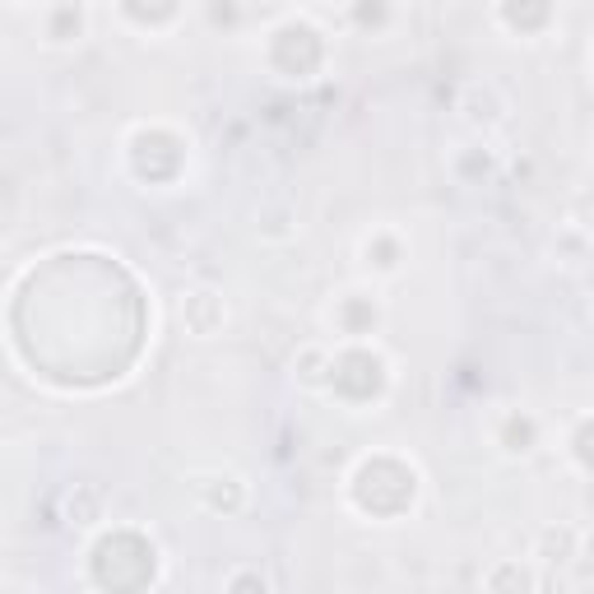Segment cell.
I'll return each instance as SVG.
<instances>
[{
	"label": "cell",
	"instance_id": "obj_1",
	"mask_svg": "<svg viewBox=\"0 0 594 594\" xmlns=\"http://www.w3.org/2000/svg\"><path fill=\"white\" fill-rule=\"evenodd\" d=\"M348 497L353 507L372 520H395L414 507L418 497V469L404 465L395 456H367L348 479Z\"/></svg>",
	"mask_w": 594,
	"mask_h": 594
},
{
	"label": "cell",
	"instance_id": "obj_2",
	"mask_svg": "<svg viewBox=\"0 0 594 594\" xmlns=\"http://www.w3.org/2000/svg\"><path fill=\"white\" fill-rule=\"evenodd\" d=\"M131 562H145V566H158V549L135 534V530H107L88 553V572H93V585L103 590H135V581L126 576Z\"/></svg>",
	"mask_w": 594,
	"mask_h": 594
},
{
	"label": "cell",
	"instance_id": "obj_3",
	"mask_svg": "<svg viewBox=\"0 0 594 594\" xmlns=\"http://www.w3.org/2000/svg\"><path fill=\"white\" fill-rule=\"evenodd\" d=\"M386 382H390V367H386V358L376 348H367V344H358L353 340L344 353H335V363H330V390L335 395H344L348 404H367V399H376L386 390Z\"/></svg>",
	"mask_w": 594,
	"mask_h": 594
},
{
	"label": "cell",
	"instance_id": "obj_4",
	"mask_svg": "<svg viewBox=\"0 0 594 594\" xmlns=\"http://www.w3.org/2000/svg\"><path fill=\"white\" fill-rule=\"evenodd\" d=\"M321 56H325V42L306 19H289V23H279V29L270 33V61L289 80H306L321 65Z\"/></svg>",
	"mask_w": 594,
	"mask_h": 594
},
{
	"label": "cell",
	"instance_id": "obj_5",
	"mask_svg": "<svg viewBox=\"0 0 594 594\" xmlns=\"http://www.w3.org/2000/svg\"><path fill=\"white\" fill-rule=\"evenodd\" d=\"M376 321H382V306H376L372 298H363V293H348L340 302V312H335V325L344 330L348 340H367L376 330Z\"/></svg>",
	"mask_w": 594,
	"mask_h": 594
},
{
	"label": "cell",
	"instance_id": "obj_6",
	"mask_svg": "<svg viewBox=\"0 0 594 594\" xmlns=\"http://www.w3.org/2000/svg\"><path fill=\"white\" fill-rule=\"evenodd\" d=\"M181 316H186V325H191V335H213V330L223 325V298L209 293V289L186 293Z\"/></svg>",
	"mask_w": 594,
	"mask_h": 594
},
{
	"label": "cell",
	"instance_id": "obj_7",
	"mask_svg": "<svg viewBox=\"0 0 594 594\" xmlns=\"http://www.w3.org/2000/svg\"><path fill=\"white\" fill-rule=\"evenodd\" d=\"M497 441H502L511 456H530V450L539 446V418L525 414V409H515L502 418V427H497Z\"/></svg>",
	"mask_w": 594,
	"mask_h": 594
},
{
	"label": "cell",
	"instance_id": "obj_8",
	"mask_svg": "<svg viewBox=\"0 0 594 594\" xmlns=\"http://www.w3.org/2000/svg\"><path fill=\"white\" fill-rule=\"evenodd\" d=\"M84 38V6L80 0H61V6H52V14H46V42H80Z\"/></svg>",
	"mask_w": 594,
	"mask_h": 594
},
{
	"label": "cell",
	"instance_id": "obj_9",
	"mask_svg": "<svg viewBox=\"0 0 594 594\" xmlns=\"http://www.w3.org/2000/svg\"><path fill=\"white\" fill-rule=\"evenodd\" d=\"M553 14V0H502V23L515 33H539Z\"/></svg>",
	"mask_w": 594,
	"mask_h": 594
},
{
	"label": "cell",
	"instance_id": "obj_10",
	"mask_svg": "<svg viewBox=\"0 0 594 594\" xmlns=\"http://www.w3.org/2000/svg\"><path fill=\"white\" fill-rule=\"evenodd\" d=\"M534 557H539V562H549V566L572 562V557H576V530H572V525H553V530H543V534H539Z\"/></svg>",
	"mask_w": 594,
	"mask_h": 594
},
{
	"label": "cell",
	"instance_id": "obj_11",
	"mask_svg": "<svg viewBox=\"0 0 594 594\" xmlns=\"http://www.w3.org/2000/svg\"><path fill=\"white\" fill-rule=\"evenodd\" d=\"M200 497H205L209 511H228V515L242 511V502H247V492H242V483H237V479H205Z\"/></svg>",
	"mask_w": 594,
	"mask_h": 594
},
{
	"label": "cell",
	"instance_id": "obj_12",
	"mask_svg": "<svg viewBox=\"0 0 594 594\" xmlns=\"http://www.w3.org/2000/svg\"><path fill=\"white\" fill-rule=\"evenodd\" d=\"M126 19L145 23V29H158V23H168L177 14V0H122Z\"/></svg>",
	"mask_w": 594,
	"mask_h": 594
},
{
	"label": "cell",
	"instance_id": "obj_13",
	"mask_svg": "<svg viewBox=\"0 0 594 594\" xmlns=\"http://www.w3.org/2000/svg\"><path fill=\"white\" fill-rule=\"evenodd\" d=\"M363 256H367V265H376V270H399V242H395V237L390 232H376V237H367V247H363Z\"/></svg>",
	"mask_w": 594,
	"mask_h": 594
},
{
	"label": "cell",
	"instance_id": "obj_14",
	"mask_svg": "<svg viewBox=\"0 0 594 594\" xmlns=\"http://www.w3.org/2000/svg\"><path fill=\"white\" fill-rule=\"evenodd\" d=\"M98 515H103V502L93 488H80L70 497V520H75V525H98Z\"/></svg>",
	"mask_w": 594,
	"mask_h": 594
},
{
	"label": "cell",
	"instance_id": "obj_15",
	"mask_svg": "<svg viewBox=\"0 0 594 594\" xmlns=\"http://www.w3.org/2000/svg\"><path fill=\"white\" fill-rule=\"evenodd\" d=\"M390 19V0H353V23L358 29H386Z\"/></svg>",
	"mask_w": 594,
	"mask_h": 594
},
{
	"label": "cell",
	"instance_id": "obj_16",
	"mask_svg": "<svg viewBox=\"0 0 594 594\" xmlns=\"http://www.w3.org/2000/svg\"><path fill=\"white\" fill-rule=\"evenodd\" d=\"M483 585L488 590H525V585H539V576L534 572H525V566H497V572H488L483 576Z\"/></svg>",
	"mask_w": 594,
	"mask_h": 594
},
{
	"label": "cell",
	"instance_id": "obj_17",
	"mask_svg": "<svg viewBox=\"0 0 594 594\" xmlns=\"http://www.w3.org/2000/svg\"><path fill=\"white\" fill-rule=\"evenodd\" d=\"M572 456L581 460V469L594 473V418H585L576 433H572Z\"/></svg>",
	"mask_w": 594,
	"mask_h": 594
},
{
	"label": "cell",
	"instance_id": "obj_18",
	"mask_svg": "<svg viewBox=\"0 0 594 594\" xmlns=\"http://www.w3.org/2000/svg\"><path fill=\"white\" fill-rule=\"evenodd\" d=\"M223 585H228V590H270V581L260 576V572H232Z\"/></svg>",
	"mask_w": 594,
	"mask_h": 594
},
{
	"label": "cell",
	"instance_id": "obj_19",
	"mask_svg": "<svg viewBox=\"0 0 594 594\" xmlns=\"http://www.w3.org/2000/svg\"><path fill=\"white\" fill-rule=\"evenodd\" d=\"M14 6H19V0H14Z\"/></svg>",
	"mask_w": 594,
	"mask_h": 594
}]
</instances>
